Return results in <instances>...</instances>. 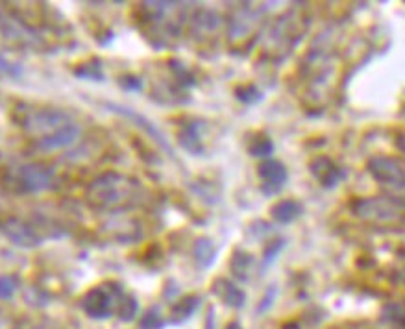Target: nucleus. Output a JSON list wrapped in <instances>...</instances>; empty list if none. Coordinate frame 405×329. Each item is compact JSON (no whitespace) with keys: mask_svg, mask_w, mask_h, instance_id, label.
<instances>
[{"mask_svg":"<svg viewBox=\"0 0 405 329\" xmlns=\"http://www.w3.org/2000/svg\"><path fill=\"white\" fill-rule=\"evenodd\" d=\"M196 307H198V298L196 296L183 298V300H180L176 306L172 307V320L174 322H182V320L189 318L196 311Z\"/></svg>","mask_w":405,"mask_h":329,"instance_id":"nucleus-11","label":"nucleus"},{"mask_svg":"<svg viewBox=\"0 0 405 329\" xmlns=\"http://www.w3.org/2000/svg\"><path fill=\"white\" fill-rule=\"evenodd\" d=\"M24 128L37 139L39 147L46 150L70 147L80 135L78 124L59 109H41L28 115Z\"/></svg>","mask_w":405,"mask_h":329,"instance_id":"nucleus-1","label":"nucleus"},{"mask_svg":"<svg viewBox=\"0 0 405 329\" xmlns=\"http://www.w3.org/2000/svg\"><path fill=\"white\" fill-rule=\"evenodd\" d=\"M235 95H237V98H239V100H243V102H248V104L257 102V100L261 98L259 91H257L254 86L237 87V89H235Z\"/></svg>","mask_w":405,"mask_h":329,"instance_id":"nucleus-16","label":"nucleus"},{"mask_svg":"<svg viewBox=\"0 0 405 329\" xmlns=\"http://www.w3.org/2000/svg\"><path fill=\"white\" fill-rule=\"evenodd\" d=\"M252 156H256V158H267L272 153L274 147H272V142L267 137H257L254 141L250 142V147H248Z\"/></svg>","mask_w":405,"mask_h":329,"instance_id":"nucleus-14","label":"nucleus"},{"mask_svg":"<svg viewBox=\"0 0 405 329\" xmlns=\"http://www.w3.org/2000/svg\"><path fill=\"white\" fill-rule=\"evenodd\" d=\"M15 279L10 278V276H2L0 278V298L2 300H8V298H12L13 292H15Z\"/></svg>","mask_w":405,"mask_h":329,"instance_id":"nucleus-17","label":"nucleus"},{"mask_svg":"<svg viewBox=\"0 0 405 329\" xmlns=\"http://www.w3.org/2000/svg\"><path fill=\"white\" fill-rule=\"evenodd\" d=\"M117 312H119V317L122 320H131L138 314V301L133 300V298H120Z\"/></svg>","mask_w":405,"mask_h":329,"instance_id":"nucleus-15","label":"nucleus"},{"mask_svg":"<svg viewBox=\"0 0 405 329\" xmlns=\"http://www.w3.org/2000/svg\"><path fill=\"white\" fill-rule=\"evenodd\" d=\"M87 196L95 207H111L124 196V182L119 174H104L89 185Z\"/></svg>","mask_w":405,"mask_h":329,"instance_id":"nucleus-2","label":"nucleus"},{"mask_svg":"<svg viewBox=\"0 0 405 329\" xmlns=\"http://www.w3.org/2000/svg\"><path fill=\"white\" fill-rule=\"evenodd\" d=\"M280 246L281 244H278V241H276L274 244H270V246H268L267 248V261H272V259H274V254L280 250Z\"/></svg>","mask_w":405,"mask_h":329,"instance_id":"nucleus-19","label":"nucleus"},{"mask_svg":"<svg viewBox=\"0 0 405 329\" xmlns=\"http://www.w3.org/2000/svg\"><path fill=\"white\" fill-rule=\"evenodd\" d=\"M52 171L46 169L43 164L32 163L24 164L19 169L17 182L21 183L23 191H28V193H37V191H45L52 185Z\"/></svg>","mask_w":405,"mask_h":329,"instance_id":"nucleus-3","label":"nucleus"},{"mask_svg":"<svg viewBox=\"0 0 405 329\" xmlns=\"http://www.w3.org/2000/svg\"><path fill=\"white\" fill-rule=\"evenodd\" d=\"M113 292H109L104 287H95L84 298V311L91 318H108L113 309Z\"/></svg>","mask_w":405,"mask_h":329,"instance_id":"nucleus-4","label":"nucleus"},{"mask_svg":"<svg viewBox=\"0 0 405 329\" xmlns=\"http://www.w3.org/2000/svg\"><path fill=\"white\" fill-rule=\"evenodd\" d=\"M259 178L263 180V193L274 194L278 193L283 183L287 182V171L285 167L278 161L267 159L259 164Z\"/></svg>","mask_w":405,"mask_h":329,"instance_id":"nucleus-5","label":"nucleus"},{"mask_svg":"<svg viewBox=\"0 0 405 329\" xmlns=\"http://www.w3.org/2000/svg\"><path fill=\"white\" fill-rule=\"evenodd\" d=\"M285 329H298V326H294V323H289Z\"/></svg>","mask_w":405,"mask_h":329,"instance_id":"nucleus-23","label":"nucleus"},{"mask_svg":"<svg viewBox=\"0 0 405 329\" xmlns=\"http://www.w3.org/2000/svg\"><path fill=\"white\" fill-rule=\"evenodd\" d=\"M178 141H180V144H182L187 152L191 153H200L202 152V141H200V135L198 131H196V126L193 124H187L185 128H182L180 130V133H178Z\"/></svg>","mask_w":405,"mask_h":329,"instance_id":"nucleus-10","label":"nucleus"},{"mask_svg":"<svg viewBox=\"0 0 405 329\" xmlns=\"http://www.w3.org/2000/svg\"><path fill=\"white\" fill-rule=\"evenodd\" d=\"M217 257V246L209 238H200L194 246V259L198 263L200 268L211 267L213 261Z\"/></svg>","mask_w":405,"mask_h":329,"instance_id":"nucleus-9","label":"nucleus"},{"mask_svg":"<svg viewBox=\"0 0 405 329\" xmlns=\"http://www.w3.org/2000/svg\"><path fill=\"white\" fill-rule=\"evenodd\" d=\"M206 329H215V317H213V311H209V317H207Z\"/></svg>","mask_w":405,"mask_h":329,"instance_id":"nucleus-21","label":"nucleus"},{"mask_svg":"<svg viewBox=\"0 0 405 329\" xmlns=\"http://www.w3.org/2000/svg\"><path fill=\"white\" fill-rule=\"evenodd\" d=\"M302 213V207L298 202L294 200H281L278 204L272 207V216H274V220L281 222V224H289L294 218H298Z\"/></svg>","mask_w":405,"mask_h":329,"instance_id":"nucleus-8","label":"nucleus"},{"mask_svg":"<svg viewBox=\"0 0 405 329\" xmlns=\"http://www.w3.org/2000/svg\"><path fill=\"white\" fill-rule=\"evenodd\" d=\"M4 233H6V237L10 241H13L17 246H23V248H35V246L41 244V238L37 237V233L28 224L19 220V218L8 220L4 224Z\"/></svg>","mask_w":405,"mask_h":329,"instance_id":"nucleus-6","label":"nucleus"},{"mask_svg":"<svg viewBox=\"0 0 405 329\" xmlns=\"http://www.w3.org/2000/svg\"><path fill=\"white\" fill-rule=\"evenodd\" d=\"M128 79V84H126V89H139L141 87V84L139 82H135V78H126Z\"/></svg>","mask_w":405,"mask_h":329,"instance_id":"nucleus-20","label":"nucleus"},{"mask_svg":"<svg viewBox=\"0 0 405 329\" xmlns=\"http://www.w3.org/2000/svg\"><path fill=\"white\" fill-rule=\"evenodd\" d=\"M75 74L78 76V78L95 79V82H98V79H102V68H100V62H98V59H93L91 63H84V65H80V67L76 68Z\"/></svg>","mask_w":405,"mask_h":329,"instance_id":"nucleus-13","label":"nucleus"},{"mask_svg":"<svg viewBox=\"0 0 405 329\" xmlns=\"http://www.w3.org/2000/svg\"><path fill=\"white\" fill-rule=\"evenodd\" d=\"M228 329H241V328H239V326H237V323H229Z\"/></svg>","mask_w":405,"mask_h":329,"instance_id":"nucleus-22","label":"nucleus"},{"mask_svg":"<svg viewBox=\"0 0 405 329\" xmlns=\"http://www.w3.org/2000/svg\"><path fill=\"white\" fill-rule=\"evenodd\" d=\"M213 292L220 298V300L229 307H243L245 306V292L239 289V287H235L232 281L228 279H217L215 283H213Z\"/></svg>","mask_w":405,"mask_h":329,"instance_id":"nucleus-7","label":"nucleus"},{"mask_svg":"<svg viewBox=\"0 0 405 329\" xmlns=\"http://www.w3.org/2000/svg\"><path fill=\"white\" fill-rule=\"evenodd\" d=\"M161 326H163V320H161L160 312L156 311H149L141 320V328L143 329H160Z\"/></svg>","mask_w":405,"mask_h":329,"instance_id":"nucleus-18","label":"nucleus"},{"mask_svg":"<svg viewBox=\"0 0 405 329\" xmlns=\"http://www.w3.org/2000/svg\"><path fill=\"white\" fill-rule=\"evenodd\" d=\"M250 265L252 257L248 256V254L235 252L234 259H232V270H234L235 278H239L241 281H246V279H248V274H250Z\"/></svg>","mask_w":405,"mask_h":329,"instance_id":"nucleus-12","label":"nucleus"}]
</instances>
